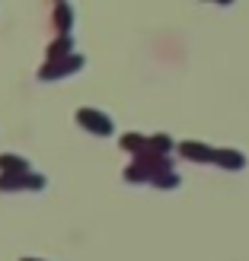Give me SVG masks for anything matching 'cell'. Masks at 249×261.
Wrapping results in <instances>:
<instances>
[{"label": "cell", "instance_id": "6da1fadb", "mask_svg": "<svg viewBox=\"0 0 249 261\" xmlns=\"http://www.w3.org/2000/svg\"><path fill=\"white\" fill-rule=\"evenodd\" d=\"M77 124L86 127L89 134H96V137H109L115 134V121H112V115L106 112H99V109H77Z\"/></svg>", "mask_w": 249, "mask_h": 261}, {"label": "cell", "instance_id": "7a4b0ae2", "mask_svg": "<svg viewBox=\"0 0 249 261\" xmlns=\"http://www.w3.org/2000/svg\"><path fill=\"white\" fill-rule=\"evenodd\" d=\"M86 64V58L77 51V55H71V58H61V61H48L42 70H38V80H64V76H71V73H77Z\"/></svg>", "mask_w": 249, "mask_h": 261}, {"label": "cell", "instance_id": "3957f363", "mask_svg": "<svg viewBox=\"0 0 249 261\" xmlns=\"http://www.w3.org/2000/svg\"><path fill=\"white\" fill-rule=\"evenodd\" d=\"M48 178L42 172H26V175H4L0 172V191H42Z\"/></svg>", "mask_w": 249, "mask_h": 261}, {"label": "cell", "instance_id": "277c9868", "mask_svg": "<svg viewBox=\"0 0 249 261\" xmlns=\"http://www.w3.org/2000/svg\"><path fill=\"white\" fill-rule=\"evenodd\" d=\"M179 153L186 156V160H192V163H214L217 160V150L208 147V143H201V140H182Z\"/></svg>", "mask_w": 249, "mask_h": 261}, {"label": "cell", "instance_id": "5b68a950", "mask_svg": "<svg viewBox=\"0 0 249 261\" xmlns=\"http://www.w3.org/2000/svg\"><path fill=\"white\" fill-rule=\"evenodd\" d=\"M220 169H230V172H240V169H246V153L243 150H233V147H224V150H217V160H214Z\"/></svg>", "mask_w": 249, "mask_h": 261}, {"label": "cell", "instance_id": "8992f818", "mask_svg": "<svg viewBox=\"0 0 249 261\" xmlns=\"http://www.w3.org/2000/svg\"><path fill=\"white\" fill-rule=\"evenodd\" d=\"M0 172L4 175H26V172H32V166H29V160H22L16 153H4L0 156Z\"/></svg>", "mask_w": 249, "mask_h": 261}, {"label": "cell", "instance_id": "52a82bcc", "mask_svg": "<svg viewBox=\"0 0 249 261\" xmlns=\"http://www.w3.org/2000/svg\"><path fill=\"white\" fill-rule=\"evenodd\" d=\"M77 42H74V35H58L55 42L48 45V61H61V58H71V55H77Z\"/></svg>", "mask_w": 249, "mask_h": 261}, {"label": "cell", "instance_id": "ba28073f", "mask_svg": "<svg viewBox=\"0 0 249 261\" xmlns=\"http://www.w3.org/2000/svg\"><path fill=\"white\" fill-rule=\"evenodd\" d=\"M55 29L61 35H71V29H74V7L71 4H58L55 7Z\"/></svg>", "mask_w": 249, "mask_h": 261}, {"label": "cell", "instance_id": "9c48e42d", "mask_svg": "<svg viewBox=\"0 0 249 261\" xmlns=\"http://www.w3.org/2000/svg\"><path fill=\"white\" fill-rule=\"evenodd\" d=\"M122 147H125L128 153H134V160H138L141 153H147V137L131 130V134H122Z\"/></svg>", "mask_w": 249, "mask_h": 261}, {"label": "cell", "instance_id": "30bf717a", "mask_svg": "<svg viewBox=\"0 0 249 261\" xmlns=\"http://www.w3.org/2000/svg\"><path fill=\"white\" fill-rule=\"evenodd\" d=\"M150 185H153V188H163V191H173V188H179V185H182V175H179L176 169H173V172H163V175H156V178L150 181Z\"/></svg>", "mask_w": 249, "mask_h": 261}, {"label": "cell", "instance_id": "8fae6325", "mask_svg": "<svg viewBox=\"0 0 249 261\" xmlns=\"http://www.w3.org/2000/svg\"><path fill=\"white\" fill-rule=\"evenodd\" d=\"M19 261H45V258H29V255H26V258H19Z\"/></svg>", "mask_w": 249, "mask_h": 261}]
</instances>
